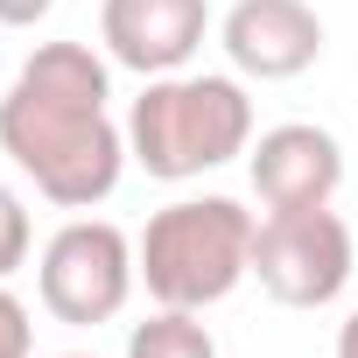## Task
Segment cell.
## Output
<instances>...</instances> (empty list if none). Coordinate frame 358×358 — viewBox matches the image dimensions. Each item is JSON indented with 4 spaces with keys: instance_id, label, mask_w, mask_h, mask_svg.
Listing matches in <instances>:
<instances>
[{
    "instance_id": "obj_1",
    "label": "cell",
    "mask_w": 358,
    "mask_h": 358,
    "mask_svg": "<svg viewBox=\"0 0 358 358\" xmlns=\"http://www.w3.org/2000/svg\"><path fill=\"white\" fill-rule=\"evenodd\" d=\"M106 99H113V71L92 43L29 50V64L0 99V148L64 211H92L120 190L127 127H113Z\"/></svg>"
},
{
    "instance_id": "obj_2",
    "label": "cell",
    "mask_w": 358,
    "mask_h": 358,
    "mask_svg": "<svg viewBox=\"0 0 358 358\" xmlns=\"http://www.w3.org/2000/svg\"><path fill=\"white\" fill-rule=\"evenodd\" d=\"M246 148H253V99L239 78H218V71L148 78L127 113V155L155 183H190V176L225 169Z\"/></svg>"
},
{
    "instance_id": "obj_3",
    "label": "cell",
    "mask_w": 358,
    "mask_h": 358,
    "mask_svg": "<svg viewBox=\"0 0 358 358\" xmlns=\"http://www.w3.org/2000/svg\"><path fill=\"white\" fill-rule=\"evenodd\" d=\"M253 232L260 218L232 197H176L148 218V232L134 239L141 281L162 309H211L225 302L246 274H253Z\"/></svg>"
},
{
    "instance_id": "obj_4",
    "label": "cell",
    "mask_w": 358,
    "mask_h": 358,
    "mask_svg": "<svg viewBox=\"0 0 358 358\" xmlns=\"http://www.w3.org/2000/svg\"><path fill=\"white\" fill-rule=\"evenodd\" d=\"M351 267H358V246H351V225L330 204L267 211L260 232H253V274L281 309H330L351 288Z\"/></svg>"
},
{
    "instance_id": "obj_5",
    "label": "cell",
    "mask_w": 358,
    "mask_h": 358,
    "mask_svg": "<svg viewBox=\"0 0 358 358\" xmlns=\"http://www.w3.org/2000/svg\"><path fill=\"white\" fill-rule=\"evenodd\" d=\"M134 281H141L134 239L106 218H71L36 260V295L57 323H113Z\"/></svg>"
},
{
    "instance_id": "obj_6",
    "label": "cell",
    "mask_w": 358,
    "mask_h": 358,
    "mask_svg": "<svg viewBox=\"0 0 358 358\" xmlns=\"http://www.w3.org/2000/svg\"><path fill=\"white\" fill-rule=\"evenodd\" d=\"M246 176L267 211H316L344 190V148L330 127L309 120H281L246 148Z\"/></svg>"
},
{
    "instance_id": "obj_7",
    "label": "cell",
    "mask_w": 358,
    "mask_h": 358,
    "mask_svg": "<svg viewBox=\"0 0 358 358\" xmlns=\"http://www.w3.org/2000/svg\"><path fill=\"white\" fill-rule=\"evenodd\" d=\"M218 43H225L239 78L281 85L323 57V22H316L309 0H232L225 22H218Z\"/></svg>"
},
{
    "instance_id": "obj_8",
    "label": "cell",
    "mask_w": 358,
    "mask_h": 358,
    "mask_svg": "<svg viewBox=\"0 0 358 358\" xmlns=\"http://www.w3.org/2000/svg\"><path fill=\"white\" fill-rule=\"evenodd\" d=\"M211 8L204 0H106L99 8V43L113 64L141 78H169L204 50Z\"/></svg>"
},
{
    "instance_id": "obj_9",
    "label": "cell",
    "mask_w": 358,
    "mask_h": 358,
    "mask_svg": "<svg viewBox=\"0 0 358 358\" xmlns=\"http://www.w3.org/2000/svg\"><path fill=\"white\" fill-rule=\"evenodd\" d=\"M127 358H218V344L197 323V309H155L127 330Z\"/></svg>"
},
{
    "instance_id": "obj_10",
    "label": "cell",
    "mask_w": 358,
    "mask_h": 358,
    "mask_svg": "<svg viewBox=\"0 0 358 358\" xmlns=\"http://www.w3.org/2000/svg\"><path fill=\"white\" fill-rule=\"evenodd\" d=\"M29 246H36V232H29V204L0 183V281L29 267Z\"/></svg>"
},
{
    "instance_id": "obj_11",
    "label": "cell",
    "mask_w": 358,
    "mask_h": 358,
    "mask_svg": "<svg viewBox=\"0 0 358 358\" xmlns=\"http://www.w3.org/2000/svg\"><path fill=\"white\" fill-rule=\"evenodd\" d=\"M36 351V323H29V302L0 281V358H29Z\"/></svg>"
},
{
    "instance_id": "obj_12",
    "label": "cell",
    "mask_w": 358,
    "mask_h": 358,
    "mask_svg": "<svg viewBox=\"0 0 358 358\" xmlns=\"http://www.w3.org/2000/svg\"><path fill=\"white\" fill-rule=\"evenodd\" d=\"M57 0H0V29H36Z\"/></svg>"
},
{
    "instance_id": "obj_13",
    "label": "cell",
    "mask_w": 358,
    "mask_h": 358,
    "mask_svg": "<svg viewBox=\"0 0 358 358\" xmlns=\"http://www.w3.org/2000/svg\"><path fill=\"white\" fill-rule=\"evenodd\" d=\"M337 358H358V309L337 323Z\"/></svg>"
},
{
    "instance_id": "obj_14",
    "label": "cell",
    "mask_w": 358,
    "mask_h": 358,
    "mask_svg": "<svg viewBox=\"0 0 358 358\" xmlns=\"http://www.w3.org/2000/svg\"><path fill=\"white\" fill-rule=\"evenodd\" d=\"M64 358H92V351H64Z\"/></svg>"
}]
</instances>
